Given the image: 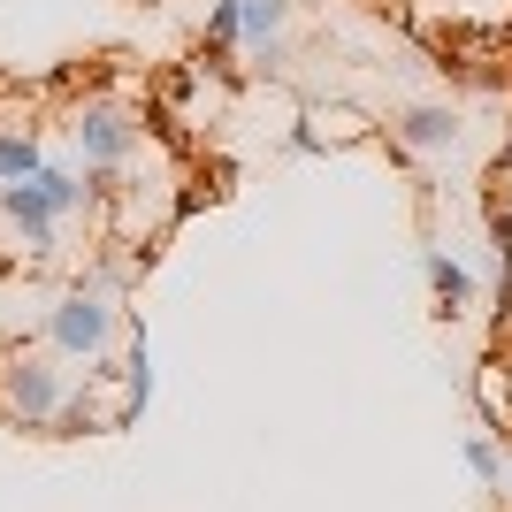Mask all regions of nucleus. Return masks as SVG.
Instances as JSON below:
<instances>
[{"label": "nucleus", "mask_w": 512, "mask_h": 512, "mask_svg": "<svg viewBox=\"0 0 512 512\" xmlns=\"http://www.w3.org/2000/svg\"><path fill=\"white\" fill-rule=\"evenodd\" d=\"M77 406H85V390L62 352H8L0 360V413L16 428H62Z\"/></svg>", "instance_id": "f257e3e1"}, {"label": "nucleus", "mask_w": 512, "mask_h": 512, "mask_svg": "<svg viewBox=\"0 0 512 512\" xmlns=\"http://www.w3.org/2000/svg\"><path fill=\"white\" fill-rule=\"evenodd\" d=\"M46 344L62 352L69 367H100L107 344H115V306H107V291H62L54 299V314H46Z\"/></svg>", "instance_id": "f03ea898"}, {"label": "nucleus", "mask_w": 512, "mask_h": 512, "mask_svg": "<svg viewBox=\"0 0 512 512\" xmlns=\"http://www.w3.org/2000/svg\"><path fill=\"white\" fill-rule=\"evenodd\" d=\"M69 138H77V153H85V176H115L138 153V123H130L115 100H85L77 115H69Z\"/></svg>", "instance_id": "7ed1b4c3"}, {"label": "nucleus", "mask_w": 512, "mask_h": 512, "mask_svg": "<svg viewBox=\"0 0 512 512\" xmlns=\"http://www.w3.org/2000/svg\"><path fill=\"white\" fill-rule=\"evenodd\" d=\"M0 222L16 230V245L31 260L54 253V237H62V214H54V199L39 192V176H23V184H0Z\"/></svg>", "instance_id": "20e7f679"}, {"label": "nucleus", "mask_w": 512, "mask_h": 512, "mask_svg": "<svg viewBox=\"0 0 512 512\" xmlns=\"http://www.w3.org/2000/svg\"><path fill=\"white\" fill-rule=\"evenodd\" d=\"M398 138H406L413 153H444V146H459V115H451V107H406V115H398Z\"/></svg>", "instance_id": "39448f33"}, {"label": "nucleus", "mask_w": 512, "mask_h": 512, "mask_svg": "<svg viewBox=\"0 0 512 512\" xmlns=\"http://www.w3.org/2000/svg\"><path fill=\"white\" fill-rule=\"evenodd\" d=\"M283 23H291V0H245V31H237V46H253V54H268V62H283Z\"/></svg>", "instance_id": "423d86ee"}, {"label": "nucleus", "mask_w": 512, "mask_h": 512, "mask_svg": "<svg viewBox=\"0 0 512 512\" xmlns=\"http://www.w3.org/2000/svg\"><path fill=\"white\" fill-rule=\"evenodd\" d=\"M421 268H428V291H436V306H444V314H467V299H474V276H467V268H459L451 253H428Z\"/></svg>", "instance_id": "0eeeda50"}, {"label": "nucleus", "mask_w": 512, "mask_h": 512, "mask_svg": "<svg viewBox=\"0 0 512 512\" xmlns=\"http://www.w3.org/2000/svg\"><path fill=\"white\" fill-rule=\"evenodd\" d=\"M46 169V146L31 130H0V184H23V176Z\"/></svg>", "instance_id": "6e6552de"}, {"label": "nucleus", "mask_w": 512, "mask_h": 512, "mask_svg": "<svg viewBox=\"0 0 512 512\" xmlns=\"http://www.w3.org/2000/svg\"><path fill=\"white\" fill-rule=\"evenodd\" d=\"M39 192L54 199V214H62V222H69V214H77V207H85V199H92V184H85V176H77V169H69V161H46V169H39Z\"/></svg>", "instance_id": "1a4fd4ad"}, {"label": "nucleus", "mask_w": 512, "mask_h": 512, "mask_svg": "<svg viewBox=\"0 0 512 512\" xmlns=\"http://www.w3.org/2000/svg\"><path fill=\"white\" fill-rule=\"evenodd\" d=\"M146 398H153V360H146V344H138V352L123 360V421L146 406Z\"/></svg>", "instance_id": "9d476101"}, {"label": "nucleus", "mask_w": 512, "mask_h": 512, "mask_svg": "<svg viewBox=\"0 0 512 512\" xmlns=\"http://www.w3.org/2000/svg\"><path fill=\"white\" fill-rule=\"evenodd\" d=\"M237 31H245V0H214L207 8V46H237Z\"/></svg>", "instance_id": "9b49d317"}, {"label": "nucleus", "mask_w": 512, "mask_h": 512, "mask_svg": "<svg viewBox=\"0 0 512 512\" xmlns=\"http://www.w3.org/2000/svg\"><path fill=\"white\" fill-rule=\"evenodd\" d=\"M467 467H474V474H482V482L497 490V482H505V451H497L490 436H467Z\"/></svg>", "instance_id": "f8f14e48"}, {"label": "nucleus", "mask_w": 512, "mask_h": 512, "mask_svg": "<svg viewBox=\"0 0 512 512\" xmlns=\"http://www.w3.org/2000/svg\"><path fill=\"white\" fill-rule=\"evenodd\" d=\"M505 467H512V451H505Z\"/></svg>", "instance_id": "ddd939ff"}]
</instances>
